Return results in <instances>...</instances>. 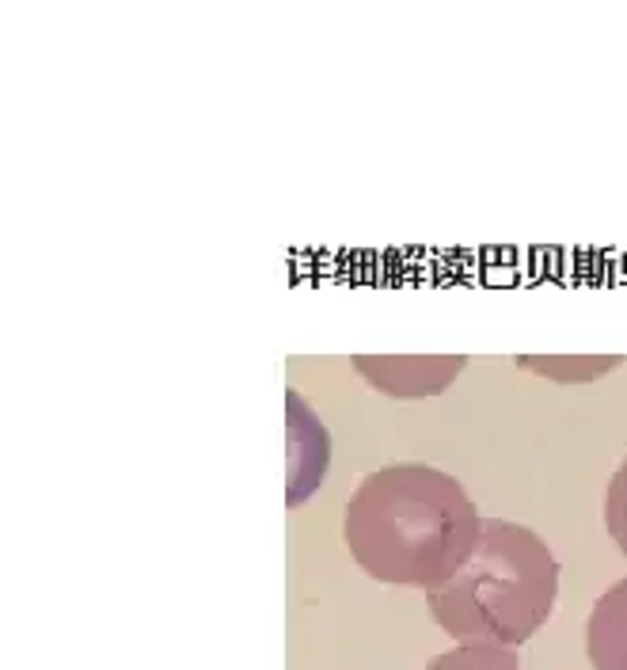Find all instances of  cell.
Returning a JSON list of instances; mask_svg holds the SVG:
<instances>
[{
    "instance_id": "4",
    "label": "cell",
    "mask_w": 627,
    "mask_h": 670,
    "mask_svg": "<svg viewBox=\"0 0 627 670\" xmlns=\"http://www.w3.org/2000/svg\"><path fill=\"white\" fill-rule=\"evenodd\" d=\"M585 655L593 670H627V579L612 583L593 602L585 625Z\"/></svg>"
},
{
    "instance_id": "1",
    "label": "cell",
    "mask_w": 627,
    "mask_h": 670,
    "mask_svg": "<svg viewBox=\"0 0 627 670\" xmlns=\"http://www.w3.org/2000/svg\"><path fill=\"white\" fill-rule=\"evenodd\" d=\"M479 522L456 476L430 465H388L354 488L342 534L357 567L377 583L433 594L468 564Z\"/></svg>"
},
{
    "instance_id": "6",
    "label": "cell",
    "mask_w": 627,
    "mask_h": 670,
    "mask_svg": "<svg viewBox=\"0 0 627 670\" xmlns=\"http://www.w3.org/2000/svg\"><path fill=\"white\" fill-rule=\"evenodd\" d=\"M605 526H608L612 541L620 545V552L627 556V461L608 480V491H605Z\"/></svg>"
},
{
    "instance_id": "5",
    "label": "cell",
    "mask_w": 627,
    "mask_h": 670,
    "mask_svg": "<svg viewBox=\"0 0 627 670\" xmlns=\"http://www.w3.org/2000/svg\"><path fill=\"white\" fill-rule=\"evenodd\" d=\"M426 670H524L521 659L506 648H483V643H460V648L430 659Z\"/></svg>"
},
{
    "instance_id": "2",
    "label": "cell",
    "mask_w": 627,
    "mask_h": 670,
    "mask_svg": "<svg viewBox=\"0 0 627 670\" xmlns=\"http://www.w3.org/2000/svg\"><path fill=\"white\" fill-rule=\"evenodd\" d=\"M559 564L532 529L483 518L468 564L430 594V613L460 643L521 648L552 617Z\"/></svg>"
},
{
    "instance_id": "3",
    "label": "cell",
    "mask_w": 627,
    "mask_h": 670,
    "mask_svg": "<svg viewBox=\"0 0 627 670\" xmlns=\"http://www.w3.org/2000/svg\"><path fill=\"white\" fill-rule=\"evenodd\" d=\"M468 358H354L357 374L369 377L384 397H433L464 370Z\"/></svg>"
}]
</instances>
